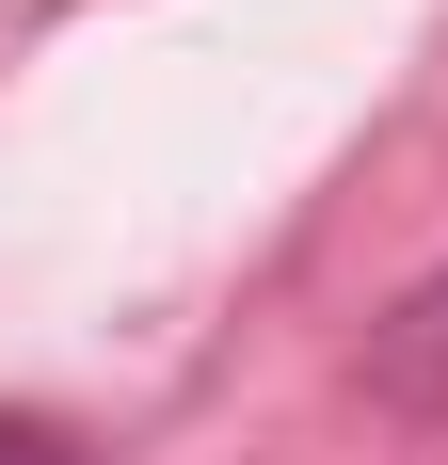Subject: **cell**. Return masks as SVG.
I'll return each mask as SVG.
<instances>
[{"instance_id": "1", "label": "cell", "mask_w": 448, "mask_h": 465, "mask_svg": "<svg viewBox=\"0 0 448 465\" xmlns=\"http://www.w3.org/2000/svg\"><path fill=\"white\" fill-rule=\"evenodd\" d=\"M368 401L385 418H448V273H416L385 322H368Z\"/></svg>"}, {"instance_id": "2", "label": "cell", "mask_w": 448, "mask_h": 465, "mask_svg": "<svg viewBox=\"0 0 448 465\" xmlns=\"http://www.w3.org/2000/svg\"><path fill=\"white\" fill-rule=\"evenodd\" d=\"M0 465H81V433H64V418H16V401H0Z\"/></svg>"}]
</instances>
